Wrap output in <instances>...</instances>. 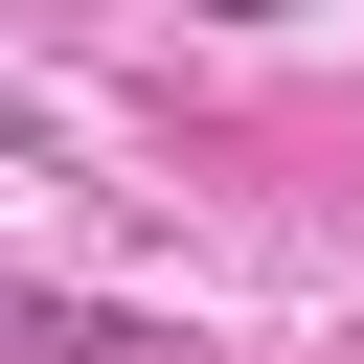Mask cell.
Listing matches in <instances>:
<instances>
[{
  "label": "cell",
  "instance_id": "obj_1",
  "mask_svg": "<svg viewBox=\"0 0 364 364\" xmlns=\"http://www.w3.org/2000/svg\"><path fill=\"white\" fill-rule=\"evenodd\" d=\"M0 364H136V318H114V296H46V273H0Z\"/></svg>",
  "mask_w": 364,
  "mask_h": 364
},
{
  "label": "cell",
  "instance_id": "obj_2",
  "mask_svg": "<svg viewBox=\"0 0 364 364\" xmlns=\"http://www.w3.org/2000/svg\"><path fill=\"white\" fill-rule=\"evenodd\" d=\"M205 23H296V0H205Z\"/></svg>",
  "mask_w": 364,
  "mask_h": 364
}]
</instances>
